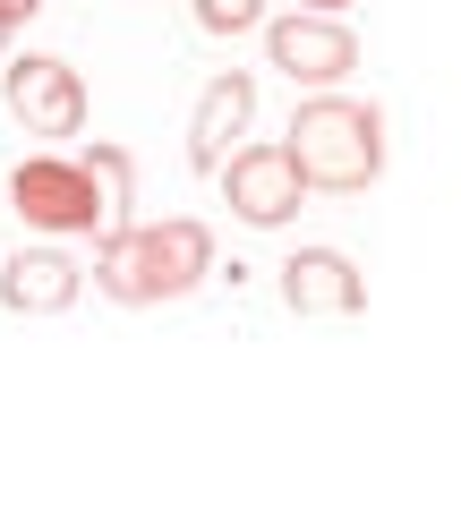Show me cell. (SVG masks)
Listing matches in <instances>:
<instances>
[{"label": "cell", "mask_w": 461, "mask_h": 512, "mask_svg": "<svg viewBox=\"0 0 461 512\" xmlns=\"http://www.w3.org/2000/svg\"><path fill=\"white\" fill-rule=\"evenodd\" d=\"M0 94H9V120L26 137H77L86 128V77L52 52H26V60H0Z\"/></svg>", "instance_id": "obj_4"}, {"label": "cell", "mask_w": 461, "mask_h": 512, "mask_svg": "<svg viewBox=\"0 0 461 512\" xmlns=\"http://www.w3.org/2000/svg\"><path fill=\"white\" fill-rule=\"evenodd\" d=\"M265 52H274V69L291 77V86H342V77L359 69V35L342 18H316V9L265 18Z\"/></svg>", "instance_id": "obj_6"}, {"label": "cell", "mask_w": 461, "mask_h": 512, "mask_svg": "<svg viewBox=\"0 0 461 512\" xmlns=\"http://www.w3.org/2000/svg\"><path fill=\"white\" fill-rule=\"evenodd\" d=\"M282 299H291V316H368V274L333 248H299L282 265Z\"/></svg>", "instance_id": "obj_8"}, {"label": "cell", "mask_w": 461, "mask_h": 512, "mask_svg": "<svg viewBox=\"0 0 461 512\" xmlns=\"http://www.w3.org/2000/svg\"><path fill=\"white\" fill-rule=\"evenodd\" d=\"M35 9H43V0H0V18H9V26H26Z\"/></svg>", "instance_id": "obj_12"}, {"label": "cell", "mask_w": 461, "mask_h": 512, "mask_svg": "<svg viewBox=\"0 0 461 512\" xmlns=\"http://www.w3.org/2000/svg\"><path fill=\"white\" fill-rule=\"evenodd\" d=\"M299 9H316V18H342V9H359V0H299Z\"/></svg>", "instance_id": "obj_13"}, {"label": "cell", "mask_w": 461, "mask_h": 512, "mask_svg": "<svg viewBox=\"0 0 461 512\" xmlns=\"http://www.w3.org/2000/svg\"><path fill=\"white\" fill-rule=\"evenodd\" d=\"M9 205H18V222H35V231H52V239L103 231V180H94V163H77V154H26L18 180H9Z\"/></svg>", "instance_id": "obj_3"}, {"label": "cell", "mask_w": 461, "mask_h": 512, "mask_svg": "<svg viewBox=\"0 0 461 512\" xmlns=\"http://www.w3.org/2000/svg\"><path fill=\"white\" fill-rule=\"evenodd\" d=\"M9 35H18V26H9V18H0V60H9Z\"/></svg>", "instance_id": "obj_14"}, {"label": "cell", "mask_w": 461, "mask_h": 512, "mask_svg": "<svg viewBox=\"0 0 461 512\" xmlns=\"http://www.w3.org/2000/svg\"><path fill=\"white\" fill-rule=\"evenodd\" d=\"M94 180H103V231H111V222H129V205H137V163H129V146H94Z\"/></svg>", "instance_id": "obj_10"}, {"label": "cell", "mask_w": 461, "mask_h": 512, "mask_svg": "<svg viewBox=\"0 0 461 512\" xmlns=\"http://www.w3.org/2000/svg\"><path fill=\"white\" fill-rule=\"evenodd\" d=\"M291 163L308 188H325V197H359V188L385 180V111L359 103V94H333L316 86L308 103L291 111Z\"/></svg>", "instance_id": "obj_2"}, {"label": "cell", "mask_w": 461, "mask_h": 512, "mask_svg": "<svg viewBox=\"0 0 461 512\" xmlns=\"http://www.w3.org/2000/svg\"><path fill=\"white\" fill-rule=\"evenodd\" d=\"M188 9H197V35H214V43L265 26V0H188Z\"/></svg>", "instance_id": "obj_11"}, {"label": "cell", "mask_w": 461, "mask_h": 512, "mask_svg": "<svg viewBox=\"0 0 461 512\" xmlns=\"http://www.w3.org/2000/svg\"><path fill=\"white\" fill-rule=\"evenodd\" d=\"M77 291H86V265L60 248H26L0 265V308H18V316H69Z\"/></svg>", "instance_id": "obj_9"}, {"label": "cell", "mask_w": 461, "mask_h": 512, "mask_svg": "<svg viewBox=\"0 0 461 512\" xmlns=\"http://www.w3.org/2000/svg\"><path fill=\"white\" fill-rule=\"evenodd\" d=\"M248 128H257V77H240V69L205 77V103H197V120H188V163L222 171V154L248 146Z\"/></svg>", "instance_id": "obj_7"}, {"label": "cell", "mask_w": 461, "mask_h": 512, "mask_svg": "<svg viewBox=\"0 0 461 512\" xmlns=\"http://www.w3.org/2000/svg\"><path fill=\"white\" fill-rule=\"evenodd\" d=\"M214 274V231L188 214L171 222H111L103 248H94V291L120 299V308H163V299H188Z\"/></svg>", "instance_id": "obj_1"}, {"label": "cell", "mask_w": 461, "mask_h": 512, "mask_svg": "<svg viewBox=\"0 0 461 512\" xmlns=\"http://www.w3.org/2000/svg\"><path fill=\"white\" fill-rule=\"evenodd\" d=\"M214 180H222V197H231V214H240L248 231H282V222H299V197H308L291 146H231Z\"/></svg>", "instance_id": "obj_5"}]
</instances>
